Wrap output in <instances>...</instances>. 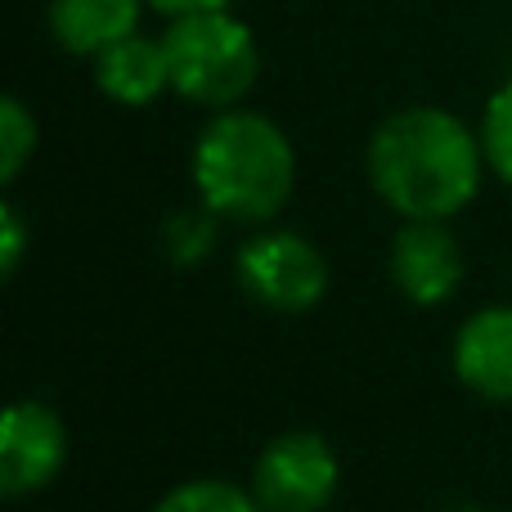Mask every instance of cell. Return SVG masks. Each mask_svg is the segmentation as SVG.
<instances>
[{
  "label": "cell",
  "instance_id": "1",
  "mask_svg": "<svg viewBox=\"0 0 512 512\" xmlns=\"http://www.w3.org/2000/svg\"><path fill=\"white\" fill-rule=\"evenodd\" d=\"M369 185L405 221H450L477 198L486 149L450 108H400L369 135Z\"/></svg>",
  "mask_w": 512,
  "mask_h": 512
},
{
  "label": "cell",
  "instance_id": "2",
  "mask_svg": "<svg viewBox=\"0 0 512 512\" xmlns=\"http://www.w3.org/2000/svg\"><path fill=\"white\" fill-rule=\"evenodd\" d=\"M297 185V149L274 117L221 108L194 144V189L225 221L265 225L288 207Z\"/></svg>",
  "mask_w": 512,
  "mask_h": 512
},
{
  "label": "cell",
  "instance_id": "3",
  "mask_svg": "<svg viewBox=\"0 0 512 512\" xmlns=\"http://www.w3.org/2000/svg\"><path fill=\"white\" fill-rule=\"evenodd\" d=\"M171 59V90L203 108H239L261 77V50L243 18L230 9L171 18L162 32Z\"/></svg>",
  "mask_w": 512,
  "mask_h": 512
},
{
  "label": "cell",
  "instance_id": "4",
  "mask_svg": "<svg viewBox=\"0 0 512 512\" xmlns=\"http://www.w3.org/2000/svg\"><path fill=\"white\" fill-rule=\"evenodd\" d=\"M239 283L252 301L279 315H306L328 292V261L306 234L265 230L239 248Z\"/></svg>",
  "mask_w": 512,
  "mask_h": 512
},
{
  "label": "cell",
  "instance_id": "5",
  "mask_svg": "<svg viewBox=\"0 0 512 512\" xmlns=\"http://www.w3.org/2000/svg\"><path fill=\"white\" fill-rule=\"evenodd\" d=\"M333 445L319 432H283L256 454L252 495L265 512H324L337 495Z\"/></svg>",
  "mask_w": 512,
  "mask_h": 512
},
{
  "label": "cell",
  "instance_id": "6",
  "mask_svg": "<svg viewBox=\"0 0 512 512\" xmlns=\"http://www.w3.org/2000/svg\"><path fill=\"white\" fill-rule=\"evenodd\" d=\"M68 463V427L41 400H14L0 418V490L23 499L45 490Z\"/></svg>",
  "mask_w": 512,
  "mask_h": 512
},
{
  "label": "cell",
  "instance_id": "7",
  "mask_svg": "<svg viewBox=\"0 0 512 512\" xmlns=\"http://www.w3.org/2000/svg\"><path fill=\"white\" fill-rule=\"evenodd\" d=\"M387 270L405 301H414V306H445L463 288L468 261H463L459 239L445 230V221H409L391 239Z\"/></svg>",
  "mask_w": 512,
  "mask_h": 512
},
{
  "label": "cell",
  "instance_id": "8",
  "mask_svg": "<svg viewBox=\"0 0 512 512\" xmlns=\"http://www.w3.org/2000/svg\"><path fill=\"white\" fill-rule=\"evenodd\" d=\"M454 378L486 400H512V306H481L454 333Z\"/></svg>",
  "mask_w": 512,
  "mask_h": 512
},
{
  "label": "cell",
  "instance_id": "9",
  "mask_svg": "<svg viewBox=\"0 0 512 512\" xmlns=\"http://www.w3.org/2000/svg\"><path fill=\"white\" fill-rule=\"evenodd\" d=\"M95 86L122 108L153 104L158 95L171 90L167 41L162 36H144V32L122 36L104 54H95Z\"/></svg>",
  "mask_w": 512,
  "mask_h": 512
},
{
  "label": "cell",
  "instance_id": "10",
  "mask_svg": "<svg viewBox=\"0 0 512 512\" xmlns=\"http://www.w3.org/2000/svg\"><path fill=\"white\" fill-rule=\"evenodd\" d=\"M149 0H50V36L59 50L95 59L122 36L140 32V14Z\"/></svg>",
  "mask_w": 512,
  "mask_h": 512
},
{
  "label": "cell",
  "instance_id": "11",
  "mask_svg": "<svg viewBox=\"0 0 512 512\" xmlns=\"http://www.w3.org/2000/svg\"><path fill=\"white\" fill-rule=\"evenodd\" d=\"M153 512H265L256 504L252 490L234 486V481H185V486L167 490Z\"/></svg>",
  "mask_w": 512,
  "mask_h": 512
},
{
  "label": "cell",
  "instance_id": "12",
  "mask_svg": "<svg viewBox=\"0 0 512 512\" xmlns=\"http://www.w3.org/2000/svg\"><path fill=\"white\" fill-rule=\"evenodd\" d=\"M36 153V117L18 95L0 99V180L14 185L23 176L27 158Z\"/></svg>",
  "mask_w": 512,
  "mask_h": 512
},
{
  "label": "cell",
  "instance_id": "13",
  "mask_svg": "<svg viewBox=\"0 0 512 512\" xmlns=\"http://www.w3.org/2000/svg\"><path fill=\"white\" fill-rule=\"evenodd\" d=\"M481 149H486V167L512 185V77L486 99V113H481Z\"/></svg>",
  "mask_w": 512,
  "mask_h": 512
},
{
  "label": "cell",
  "instance_id": "14",
  "mask_svg": "<svg viewBox=\"0 0 512 512\" xmlns=\"http://www.w3.org/2000/svg\"><path fill=\"white\" fill-rule=\"evenodd\" d=\"M212 234H216V225H212V212H180V216H171L167 221V252H171V261L176 265H198L207 252H212Z\"/></svg>",
  "mask_w": 512,
  "mask_h": 512
},
{
  "label": "cell",
  "instance_id": "15",
  "mask_svg": "<svg viewBox=\"0 0 512 512\" xmlns=\"http://www.w3.org/2000/svg\"><path fill=\"white\" fill-rule=\"evenodd\" d=\"M23 252H27V225L18 216L14 203H0V274L14 279L18 265H23Z\"/></svg>",
  "mask_w": 512,
  "mask_h": 512
},
{
  "label": "cell",
  "instance_id": "16",
  "mask_svg": "<svg viewBox=\"0 0 512 512\" xmlns=\"http://www.w3.org/2000/svg\"><path fill=\"white\" fill-rule=\"evenodd\" d=\"M234 0H149V9L167 18H185V14H207V9H230Z\"/></svg>",
  "mask_w": 512,
  "mask_h": 512
}]
</instances>
